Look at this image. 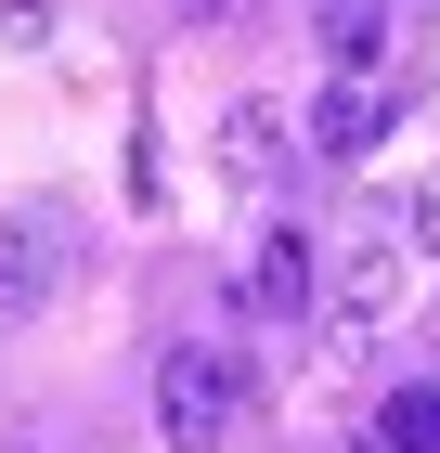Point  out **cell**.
Instances as JSON below:
<instances>
[{
  "label": "cell",
  "mask_w": 440,
  "mask_h": 453,
  "mask_svg": "<svg viewBox=\"0 0 440 453\" xmlns=\"http://www.w3.org/2000/svg\"><path fill=\"white\" fill-rule=\"evenodd\" d=\"M414 246H428V195H375V208L337 234V259H324V311H337V337H375V324L402 311Z\"/></svg>",
  "instance_id": "cell-1"
},
{
  "label": "cell",
  "mask_w": 440,
  "mask_h": 453,
  "mask_svg": "<svg viewBox=\"0 0 440 453\" xmlns=\"http://www.w3.org/2000/svg\"><path fill=\"white\" fill-rule=\"evenodd\" d=\"M156 427H169V453H220L246 427V349H207V337L156 349Z\"/></svg>",
  "instance_id": "cell-2"
},
{
  "label": "cell",
  "mask_w": 440,
  "mask_h": 453,
  "mask_svg": "<svg viewBox=\"0 0 440 453\" xmlns=\"http://www.w3.org/2000/svg\"><path fill=\"white\" fill-rule=\"evenodd\" d=\"M66 273H78V220L52 208V195L0 208V324H39L66 298Z\"/></svg>",
  "instance_id": "cell-3"
},
{
  "label": "cell",
  "mask_w": 440,
  "mask_h": 453,
  "mask_svg": "<svg viewBox=\"0 0 440 453\" xmlns=\"http://www.w3.org/2000/svg\"><path fill=\"white\" fill-rule=\"evenodd\" d=\"M311 298H324V246H311L298 220H272V234L246 246V311H272V324H298Z\"/></svg>",
  "instance_id": "cell-4"
},
{
  "label": "cell",
  "mask_w": 440,
  "mask_h": 453,
  "mask_svg": "<svg viewBox=\"0 0 440 453\" xmlns=\"http://www.w3.org/2000/svg\"><path fill=\"white\" fill-rule=\"evenodd\" d=\"M375 142H389V91H375V78H324V91H311V156L363 169Z\"/></svg>",
  "instance_id": "cell-5"
},
{
  "label": "cell",
  "mask_w": 440,
  "mask_h": 453,
  "mask_svg": "<svg viewBox=\"0 0 440 453\" xmlns=\"http://www.w3.org/2000/svg\"><path fill=\"white\" fill-rule=\"evenodd\" d=\"M285 156H298V142H285V104L246 91V104L220 117V169H234V181H285Z\"/></svg>",
  "instance_id": "cell-6"
},
{
  "label": "cell",
  "mask_w": 440,
  "mask_h": 453,
  "mask_svg": "<svg viewBox=\"0 0 440 453\" xmlns=\"http://www.w3.org/2000/svg\"><path fill=\"white\" fill-rule=\"evenodd\" d=\"M389 13H402V0H324V52H337V78H363L375 52H389Z\"/></svg>",
  "instance_id": "cell-7"
},
{
  "label": "cell",
  "mask_w": 440,
  "mask_h": 453,
  "mask_svg": "<svg viewBox=\"0 0 440 453\" xmlns=\"http://www.w3.org/2000/svg\"><path fill=\"white\" fill-rule=\"evenodd\" d=\"M375 453H440V376H428V388H389V402H375Z\"/></svg>",
  "instance_id": "cell-8"
},
{
  "label": "cell",
  "mask_w": 440,
  "mask_h": 453,
  "mask_svg": "<svg viewBox=\"0 0 440 453\" xmlns=\"http://www.w3.org/2000/svg\"><path fill=\"white\" fill-rule=\"evenodd\" d=\"M52 39V0H0V52H39Z\"/></svg>",
  "instance_id": "cell-9"
}]
</instances>
